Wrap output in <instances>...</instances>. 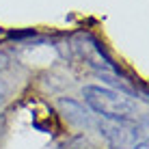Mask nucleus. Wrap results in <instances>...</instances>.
<instances>
[{
  "instance_id": "7ed1b4c3",
  "label": "nucleus",
  "mask_w": 149,
  "mask_h": 149,
  "mask_svg": "<svg viewBox=\"0 0 149 149\" xmlns=\"http://www.w3.org/2000/svg\"><path fill=\"white\" fill-rule=\"evenodd\" d=\"M134 149H149V141H143V143H138V145H134Z\"/></svg>"
},
{
  "instance_id": "f03ea898",
  "label": "nucleus",
  "mask_w": 149,
  "mask_h": 149,
  "mask_svg": "<svg viewBox=\"0 0 149 149\" xmlns=\"http://www.w3.org/2000/svg\"><path fill=\"white\" fill-rule=\"evenodd\" d=\"M127 123H119V121H106L100 123V134L104 136V141L108 143L112 149H127L134 143L136 132L127 130Z\"/></svg>"
},
{
  "instance_id": "f257e3e1",
  "label": "nucleus",
  "mask_w": 149,
  "mask_h": 149,
  "mask_svg": "<svg viewBox=\"0 0 149 149\" xmlns=\"http://www.w3.org/2000/svg\"><path fill=\"white\" fill-rule=\"evenodd\" d=\"M84 102L93 108L97 115H102L106 121H119V123H132V115H134L136 106L127 100L125 95L117 93L112 89L100 84H86L84 91Z\"/></svg>"
}]
</instances>
